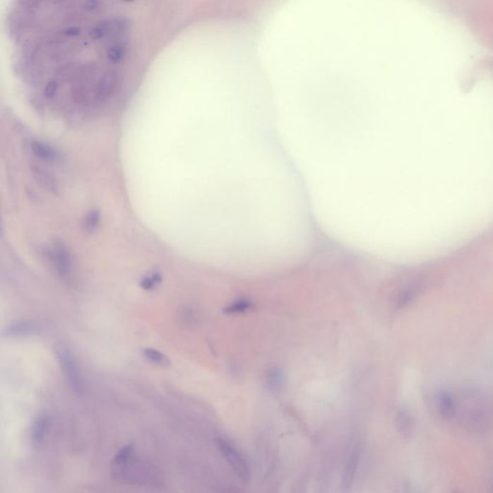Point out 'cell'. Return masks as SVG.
<instances>
[{"instance_id": "obj_1", "label": "cell", "mask_w": 493, "mask_h": 493, "mask_svg": "<svg viewBox=\"0 0 493 493\" xmlns=\"http://www.w3.org/2000/svg\"><path fill=\"white\" fill-rule=\"evenodd\" d=\"M158 0H14L8 30L29 86L76 105L109 99L136 49L137 16Z\"/></svg>"}, {"instance_id": "obj_2", "label": "cell", "mask_w": 493, "mask_h": 493, "mask_svg": "<svg viewBox=\"0 0 493 493\" xmlns=\"http://www.w3.org/2000/svg\"><path fill=\"white\" fill-rule=\"evenodd\" d=\"M54 352L69 386L76 393L81 394L84 389L83 379L73 352L63 344L55 345Z\"/></svg>"}, {"instance_id": "obj_3", "label": "cell", "mask_w": 493, "mask_h": 493, "mask_svg": "<svg viewBox=\"0 0 493 493\" xmlns=\"http://www.w3.org/2000/svg\"><path fill=\"white\" fill-rule=\"evenodd\" d=\"M216 445L222 457L226 458L227 462L232 466L233 471L237 473V475L242 481L248 482L251 476L250 468H249L248 463L246 462L243 456L230 442L225 441V439H217Z\"/></svg>"}, {"instance_id": "obj_4", "label": "cell", "mask_w": 493, "mask_h": 493, "mask_svg": "<svg viewBox=\"0 0 493 493\" xmlns=\"http://www.w3.org/2000/svg\"><path fill=\"white\" fill-rule=\"evenodd\" d=\"M38 333V326L32 321H16L7 326L2 331V335L7 338H23Z\"/></svg>"}, {"instance_id": "obj_5", "label": "cell", "mask_w": 493, "mask_h": 493, "mask_svg": "<svg viewBox=\"0 0 493 493\" xmlns=\"http://www.w3.org/2000/svg\"><path fill=\"white\" fill-rule=\"evenodd\" d=\"M135 454V447L132 444L126 445L119 450L112 462V474L114 477L124 476L131 465Z\"/></svg>"}, {"instance_id": "obj_6", "label": "cell", "mask_w": 493, "mask_h": 493, "mask_svg": "<svg viewBox=\"0 0 493 493\" xmlns=\"http://www.w3.org/2000/svg\"><path fill=\"white\" fill-rule=\"evenodd\" d=\"M360 456V446L359 444L352 447L351 453L347 461L345 470H344L343 477H342V487L347 490L352 486L354 477L356 475L357 463H359Z\"/></svg>"}, {"instance_id": "obj_7", "label": "cell", "mask_w": 493, "mask_h": 493, "mask_svg": "<svg viewBox=\"0 0 493 493\" xmlns=\"http://www.w3.org/2000/svg\"><path fill=\"white\" fill-rule=\"evenodd\" d=\"M50 428L49 416L44 413L40 415L38 417L34 420L33 425L31 428V441L35 446H41L44 444V439Z\"/></svg>"}, {"instance_id": "obj_8", "label": "cell", "mask_w": 493, "mask_h": 493, "mask_svg": "<svg viewBox=\"0 0 493 493\" xmlns=\"http://www.w3.org/2000/svg\"><path fill=\"white\" fill-rule=\"evenodd\" d=\"M437 409L442 417L450 420L456 413V403L451 395L441 393L437 397Z\"/></svg>"}, {"instance_id": "obj_9", "label": "cell", "mask_w": 493, "mask_h": 493, "mask_svg": "<svg viewBox=\"0 0 493 493\" xmlns=\"http://www.w3.org/2000/svg\"><path fill=\"white\" fill-rule=\"evenodd\" d=\"M143 356L150 362L160 365V367H168L171 365V360L158 350L147 348L143 351Z\"/></svg>"}, {"instance_id": "obj_10", "label": "cell", "mask_w": 493, "mask_h": 493, "mask_svg": "<svg viewBox=\"0 0 493 493\" xmlns=\"http://www.w3.org/2000/svg\"><path fill=\"white\" fill-rule=\"evenodd\" d=\"M283 386V377L280 371L274 370L268 375L267 377V388L269 391L277 392L282 388Z\"/></svg>"}, {"instance_id": "obj_11", "label": "cell", "mask_w": 493, "mask_h": 493, "mask_svg": "<svg viewBox=\"0 0 493 493\" xmlns=\"http://www.w3.org/2000/svg\"><path fill=\"white\" fill-rule=\"evenodd\" d=\"M160 282V275L155 274L150 275V277L145 278L141 282V286L143 288L145 289V290H152V289L155 288Z\"/></svg>"}, {"instance_id": "obj_12", "label": "cell", "mask_w": 493, "mask_h": 493, "mask_svg": "<svg viewBox=\"0 0 493 493\" xmlns=\"http://www.w3.org/2000/svg\"><path fill=\"white\" fill-rule=\"evenodd\" d=\"M249 307H250V304H249L248 302H238V303L227 307V312H229V314H237V312L243 311V310L248 309Z\"/></svg>"}]
</instances>
